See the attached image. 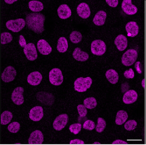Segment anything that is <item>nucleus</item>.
<instances>
[{
	"mask_svg": "<svg viewBox=\"0 0 146 145\" xmlns=\"http://www.w3.org/2000/svg\"><path fill=\"white\" fill-rule=\"evenodd\" d=\"M128 118L127 113L124 110L118 111L116 116L115 123L117 125H122L124 124Z\"/></svg>",
	"mask_w": 146,
	"mask_h": 145,
	"instance_id": "nucleus-24",
	"label": "nucleus"
},
{
	"mask_svg": "<svg viewBox=\"0 0 146 145\" xmlns=\"http://www.w3.org/2000/svg\"><path fill=\"white\" fill-rule=\"evenodd\" d=\"M138 52L134 49H129L123 54L121 58L122 64L125 66H132L137 60Z\"/></svg>",
	"mask_w": 146,
	"mask_h": 145,
	"instance_id": "nucleus-3",
	"label": "nucleus"
},
{
	"mask_svg": "<svg viewBox=\"0 0 146 145\" xmlns=\"http://www.w3.org/2000/svg\"><path fill=\"white\" fill-rule=\"evenodd\" d=\"M81 128V124L80 123H74L70 126L69 129L71 132L73 133L74 134L76 135L80 132Z\"/></svg>",
	"mask_w": 146,
	"mask_h": 145,
	"instance_id": "nucleus-34",
	"label": "nucleus"
},
{
	"mask_svg": "<svg viewBox=\"0 0 146 145\" xmlns=\"http://www.w3.org/2000/svg\"><path fill=\"white\" fill-rule=\"evenodd\" d=\"M113 144H127V143L123 140H115L112 143Z\"/></svg>",
	"mask_w": 146,
	"mask_h": 145,
	"instance_id": "nucleus-41",
	"label": "nucleus"
},
{
	"mask_svg": "<svg viewBox=\"0 0 146 145\" xmlns=\"http://www.w3.org/2000/svg\"><path fill=\"white\" fill-rule=\"evenodd\" d=\"M58 16L61 19H66L72 15V10L67 4H62L57 9Z\"/></svg>",
	"mask_w": 146,
	"mask_h": 145,
	"instance_id": "nucleus-17",
	"label": "nucleus"
},
{
	"mask_svg": "<svg viewBox=\"0 0 146 145\" xmlns=\"http://www.w3.org/2000/svg\"><path fill=\"white\" fill-rule=\"evenodd\" d=\"M124 76L127 79L133 78L135 76L134 72L132 69H129L128 70L124 72Z\"/></svg>",
	"mask_w": 146,
	"mask_h": 145,
	"instance_id": "nucleus-37",
	"label": "nucleus"
},
{
	"mask_svg": "<svg viewBox=\"0 0 146 145\" xmlns=\"http://www.w3.org/2000/svg\"><path fill=\"white\" fill-rule=\"evenodd\" d=\"M138 94L134 90H129L125 92L123 98V102L126 104H131L137 101Z\"/></svg>",
	"mask_w": 146,
	"mask_h": 145,
	"instance_id": "nucleus-18",
	"label": "nucleus"
},
{
	"mask_svg": "<svg viewBox=\"0 0 146 145\" xmlns=\"http://www.w3.org/2000/svg\"><path fill=\"white\" fill-rule=\"evenodd\" d=\"M69 118L66 114H62L56 117L53 122V127L56 131H61L68 122Z\"/></svg>",
	"mask_w": 146,
	"mask_h": 145,
	"instance_id": "nucleus-8",
	"label": "nucleus"
},
{
	"mask_svg": "<svg viewBox=\"0 0 146 145\" xmlns=\"http://www.w3.org/2000/svg\"><path fill=\"white\" fill-rule=\"evenodd\" d=\"M24 52L29 61H34L37 58L38 54L35 45L29 43L24 48Z\"/></svg>",
	"mask_w": 146,
	"mask_h": 145,
	"instance_id": "nucleus-10",
	"label": "nucleus"
},
{
	"mask_svg": "<svg viewBox=\"0 0 146 145\" xmlns=\"http://www.w3.org/2000/svg\"><path fill=\"white\" fill-rule=\"evenodd\" d=\"M68 49V43L67 40L64 37L59 39L57 43V49L60 53H65Z\"/></svg>",
	"mask_w": 146,
	"mask_h": 145,
	"instance_id": "nucleus-25",
	"label": "nucleus"
},
{
	"mask_svg": "<svg viewBox=\"0 0 146 145\" xmlns=\"http://www.w3.org/2000/svg\"><path fill=\"white\" fill-rule=\"evenodd\" d=\"M106 76L108 81L113 84L117 83L119 80L118 73L114 69H110L107 70L106 73Z\"/></svg>",
	"mask_w": 146,
	"mask_h": 145,
	"instance_id": "nucleus-23",
	"label": "nucleus"
},
{
	"mask_svg": "<svg viewBox=\"0 0 146 145\" xmlns=\"http://www.w3.org/2000/svg\"><path fill=\"white\" fill-rule=\"evenodd\" d=\"M20 129V124L18 122H14L9 124L8 126V129L10 132L16 133Z\"/></svg>",
	"mask_w": 146,
	"mask_h": 145,
	"instance_id": "nucleus-32",
	"label": "nucleus"
},
{
	"mask_svg": "<svg viewBox=\"0 0 146 145\" xmlns=\"http://www.w3.org/2000/svg\"><path fill=\"white\" fill-rule=\"evenodd\" d=\"M77 14L83 19L88 18L91 15V10L88 4L86 3H82L79 4L76 9Z\"/></svg>",
	"mask_w": 146,
	"mask_h": 145,
	"instance_id": "nucleus-14",
	"label": "nucleus"
},
{
	"mask_svg": "<svg viewBox=\"0 0 146 145\" xmlns=\"http://www.w3.org/2000/svg\"><path fill=\"white\" fill-rule=\"evenodd\" d=\"M95 128V123L91 120H87L86 121L83 125V128L89 131H92Z\"/></svg>",
	"mask_w": 146,
	"mask_h": 145,
	"instance_id": "nucleus-35",
	"label": "nucleus"
},
{
	"mask_svg": "<svg viewBox=\"0 0 146 145\" xmlns=\"http://www.w3.org/2000/svg\"><path fill=\"white\" fill-rule=\"evenodd\" d=\"M24 92V88L20 86L14 89L11 96V99L15 104L20 105L24 103V98L23 96Z\"/></svg>",
	"mask_w": 146,
	"mask_h": 145,
	"instance_id": "nucleus-9",
	"label": "nucleus"
},
{
	"mask_svg": "<svg viewBox=\"0 0 146 145\" xmlns=\"http://www.w3.org/2000/svg\"><path fill=\"white\" fill-rule=\"evenodd\" d=\"M19 43L20 45L22 48H25L27 45L25 37L22 35L20 36Z\"/></svg>",
	"mask_w": 146,
	"mask_h": 145,
	"instance_id": "nucleus-39",
	"label": "nucleus"
},
{
	"mask_svg": "<svg viewBox=\"0 0 146 145\" xmlns=\"http://www.w3.org/2000/svg\"><path fill=\"white\" fill-rule=\"evenodd\" d=\"M137 123L135 120H129L124 124V128L128 131H133L137 126Z\"/></svg>",
	"mask_w": 146,
	"mask_h": 145,
	"instance_id": "nucleus-33",
	"label": "nucleus"
},
{
	"mask_svg": "<svg viewBox=\"0 0 146 145\" xmlns=\"http://www.w3.org/2000/svg\"><path fill=\"white\" fill-rule=\"evenodd\" d=\"M74 59L78 61L85 62L89 58V55L87 52L82 51L80 48H76L73 53Z\"/></svg>",
	"mask_w": 146,
	"mask_h": 145,
	"instance_id": "nucleus-21",
	"label": "nucleus"
},
{
	"mask_svg": "<svg viewBox=\"0 0 146 145\" xmlns=\"http://www.w3.org/2000/svg\"><path fill=\"white\" fill-rule=\"evenodd\" d=\"M78 114L80 117H84L87 114V110L86 108L83 104H79L77 107Z\"/></svg>",
	"mask_w": 146,
	"mask_h": 145,
	"instance_id": "nucleus-36",
	"label": "nucleus"
},
{
	"mask_svg": "<svg viewBox=\"0 0 146 145\" xmlns=\"http://www.w3.org/2000/svg\"><path fill=\"white\" fill-rule=\"evenodd\" d=\"M106 51V45L105 42L100 39L95 40L91 44V51L94 55L102 56Z\"/></svg>",
	"mask_w": 146,
	"mask_h": 145,
	"instance_id": "nucleus-6",
	"label": "nucleus"
},
{
	"mask_svg": "<svg viewBox=\"0 0 146 145\" xmlns=\"http://www.w3.org/2000/svg\"><path fill=\"white\" fill-rule=\"evenodd\" d=\"M83 105L87 108L92 109L97 106V100L94 97L87 98L83 101Z\"/></svg>",
	"mask_w": 146,
	"mask_h": 145,
	"instance_id": "nucleus-28",
	"label": "nucleus"
},
{
	"mask_svg": "<svg viewBox=\"0 0 146 145\" xmlns=\"http://www.w3.org/2000/svg\"><path fill=\"white\" fill-rule=\"evenodd\" d=\"M13 36L9 32H3L1 33V44L5 45L11 42L13 40Z\"/></svg>",
	"mask_w": 146,
	"mask_h": 145,
	"instance_id": "nucleus-30",
	"label": "nucleus"
},
{
	"mask_svg": "<svg viewBox=\"0 0 146 145\" xmlns=\"http://www.w3.org/2000/svg\"><path fill=\"white\" fill-rule=\"evenodd\" d=\"M106 3L111 7H116L118 5V1L117 0H106Z\"/></svg>",
	"mask_w": 146,
	"mask_h": 145,
	"instance_id": "nucleus-38",
	"label": "nucleus"
},
{
	"mask_svg": "<svg viewBox=\"0 0 146 145\" xmlns=\"http://www.w3.org/2000/svg\"><path fill=\"white\" fill-rule=\"evenodd\" d=\"M37 49L40 54L44 55H49L52 52V49L48 43L44 40L42 39L38 42Z\"/></svg>",
	"mask_w": 146,
	"mask_h": 145,
	"instance_id": "nucleus-15",
	"label": "nucleus"
},
{
	"mask_svg": "<svg viewBox=\"0 0 146 145\" xmlns=\"http://www.w3.org/2000/svg\"><path fill=\"white\" fill-rule=\"evenodd\" d=\"M106 123L104 119L99 117L98 119V124L95 126V130L98 132L101 133L106 127Z\"/></svg>",
	"mask_w": 146,
	"mask_h": 145,
	"instance_id": "nucleus-31",
	"label": "nucleus"
},
{
	"mask_svg": "<svg viewBox=\"0 0 146 145\" xmlns=\"http://www.w3.org/2000/svg\"><path fill=\"white\" fill-rule=\"evenodd\" d=\"M121 8L123 12L128 15H135L138 11V8L135 5L132 3L131 0L123 1Z\"/></svg>",
	"mask_w": 146,
	"mask_h": 145,
	"instance_id": "nucleus-13",
	"label": "nucleus"
},
{
	"mask_svg": "<svg viewBox=\"0 0 146 145\" xmlns=\"http://www.w3.org/2000/svg\"><path fill=\"white\" fill-rule=\"evenodd\" d=\"M82 36L81 33L74 31L70 35V39L73 43H78L82 40Z\"/></svg>",
	"mask_w": 146,
	"mask_h": 145,
	"instance_id": "nucleus-29",
	"label": "nucleus"
},
{
	"mask_svg": "<svg viewBox=\"0 0 146 145\" xmlns=\"http://www.w3.org/2000/svg\"><path fill=\"white\" fill-rule=\"evenodd\" d=\"M140 62H136L135 64V68L136 69V71H137V72L141 74L142 73V71H141V69L140 68Z\"/></svg>",
	"mask_w": 146,
	"mask_h": 145,
	"instance_id": "nucleus-42",
	"label": "nucleus"
},
{
	"mask_svg": "<svg viewBox=\"0 0 146 145\" xmlns=\"http://www.w3.org/2000/svg\"><path fill=\"white\" fill-rule=\"evenodd\" d=\"M94 144H100V143H99V142H95L94 143H93Z\"/></svg>",
	"mask_w": 146,
	"mask_h": 145,
	"instance_id": "nucleus-45",
	"label": "nucleus"
},
{
	"mask_svg": "<svg viewBox=\"0 0 146 145\" xmlns=\"http://www.w3.org/2000/svg\"><path fill=\"white\" fill-rule=\"evenodd\" d=\"M45 17L40 13H32L26 17V24L27 27L34 32L40 34L44 31V23Z\"/></svg>",
	"mask_w": 146,
	"mask_h": 145,
	"instance_id": "nucleus-1",
	"label": "nucleus"
},
{
	"mask_svg": "<svg viewBox=\"0 0 146 145\" xmlns=\"http://www.w3.org/2000/svg\"><path fill=\"white\" fill-rule=\"evenodd\" d=\"M114 43L119 51H123L127 47V37L122 34L118 35L115 39Z\"/></svg>",
	"mask_w": 146,
	"mask_h": 145,
	"instance_id": "nucleus-20",
	"label": "nucleus"
},
{
	"mask_svg": "<svg viewBox=\"0 0 146 145\" xmlns=\"http://www.w3.org/2000/svg\"><path fill=\"white\" fill-rule=\"evenodd\" d=\"M106 13L103 10H100L97 12L95 14L93 22L97 26H102L105 23L106 19Z\"/></svg>",
	"mask_w": 146,
	"mask_h": 145,
	"instance_id": "nucleus-22",
	"label": "nucleus"
},
{
	"mask_svg": "<svg viewBox=\"0 0 146 145\" xmlns=\"http://www.w3.org/2000/svg\"><path fill=\"white\" fill-rule=\"evenodd\" d=\"M44 141V135L41 131L36 130L33 132L28 139L29 144H42Z\"/></svg>",
	"mask_w": 146,
	"mask_h": 145,
	"instance_id": "nucleus-12",
	"label": "nucleus"
},
{
	"mask_svg": "<svg viewBox=\"0 0 146 145\" xmlns=\"http://www.w3.org/2000/svg\"><path fill=\"white\" fill-rule=\"evenodd\" d=\"M5 2L6 3H8V4H11L17 1V0H14V1H7V0H5Z\"/></svg>",
	"mask_w": 146,
	"mask_h": 145,
	"instance_id": "nucleus-43",
	"label": "nucleus"
},
{
	"mask_svg": "<svg viewBox=\"0 0 146 145\" xmlns=\"http://www.w3.org/2000/svg\"><path fill=\"white\" fill-rule=\"evenodd\" d=\"M28 6L29 9L33 12H40L44 9L43 4L39 1H31L29 2Z\"/></svg>",
	"mask_w": 146,
	"mask_h": 145,
	"instance_id": "nucleus-26",
	"label": "nucleus"
},
{
	"mask_svg": "<svg viewBox=\"0 0 146 145\" xmlns=\"http://www.w3.org/2000/svg\"><path fill=\"white\" fill-rule=\"evenodd\" d=\"M85 143L82 140L78 139L73 140L70 142V144H84Z\"/></svg>",
	"mask_w": 146,
	"mask_h": 145,
	"instance_id": "nucleus-40",
	"label": "nucleus"
},
{
	"mask_svg": "<svg viewBox=\"0 0 146 145\" xmlns=\"http://www.w3.org/2000/svg\"><path fill=\"white\" fill-rule=\"evenodd\" d=\"M49 78L50 83L55 86H60L63 81L62 72L58 68L51 69L49 74Z\"/></svg>",
	"mask_w": 146,
	"mask_h": 145,
	"instance_id": "nucleus-5",
	"label": "nucleus"
},
{
	"mask_svg": "<svg viewBox=\"0 0 146 145\" xmlns=\"http://www.w3.org/2000/svg\"><path fill=\"white\" fill-rule=\"evenodd\" d=\"M43 116V109L41 106L33 107L29 113V118L34 122L41 120Z\"/></svg>",
	"mask_w": 146,
	"mask_h": 145,
	"instance_id": "nucleus-11",
	"label": "nucleus"
},
{
	"mask_svg": "<svg viewBox=\"0 0 146 145\" xmlns=\"http://www.w3.org/2000/svg\"><path fill=\"white\" fill-rule=\"evenodd\" d=\"M126 30L128 37H134L139 33V27L135 21H130L126 25Z\"/></svg>",
	"mask_w": 146,
	"mask_h": 145,
	"instance_id": "nucleus-19",
	"label": "nucleus"
},
{
	"mask_svg": "<svg viewBox=\"0 0 146 145\" xmlns=\"http://www.w3.org/2000/svg\"><path fill=\"white\" fill-rule=\"evenodd\" d=\"M13 115L10 111L6 110L4 111L1 116V123L2 125L9 124L13 119Z\"/></svg>",
	"mask_w": 146,
	"mask_h": 145,
	"instance_id": "nucleus-27",
	"label": "nucleus"
},
{
	"mask_svg": "<svg viewBox=\"0 0 146 145\" xmlns=\"http://www.w3.org/2000/svg\"><path fill=\"white\" fill-rule=\"evenodd\" d=\"M92 83V80L90 77H80L76 80L74 83V88L76 91L85 92L90 88Z\"/></svg>",
	"mask_w": 146,
	"mask_h": 145,
	"instance_id": "nucleus-2",
	"label": "nucleus"
},
{
	"mask_svg": "<svg viewBox=\"0 0 146 145\" xmlns=\"http://www.w3.org/2000/svg\"><path fill=\"white\" fill-rule=\"evenodd\" d=\"M17 75V72L12 66L7 67L1 75V78L5 83L13 81Z\"/></svg>",
	"mask_w": 146,
	"mask_h": 145,
	"instance_id": "nucleus-7",
	"label": "nucleus"
},
{
	"mask_svg": "<svg viewBox=\"0 0 146 145\" xmlns=\"http://www.w3.org/2000/svg\"><path fill=\"white\" fill-rule=\"evenodd\" d=\"M142 86H143V88L145 89V79H144L142 80Z\"/></svg>",
	"mask_w": 146,
	"mask_h": 145,
	"instance_id": "nucleus-44",
	"label": "nucleus"
},
{
	"mask_svg": "<svg viewBox=\"0 0 146 145\" xmlns=\"http://www.w3.org/2000/svg\"><path fill=\"white\" fill-rule=\"evenodd\" d=\"M25 21L21 18L15 20H10L7 21L6 24L7 28L15 33L20 31L25 27Z\"/></svg>",
	"mask_w": 146,
	"mask_h": 145,
	"instance_id": "nucleus-4",
	"label": "nucleus"
},
{
	"mask_svg": "<svg viewBox=\"0 0 146 145\" xmlns=\"http://www.w3.org/2000/svg\"><path fill=\"white\" fill-rule=\"evenodd\" d=\"M42 80V75L39 72L36 71L31 73L27 77L28 83L31 85L37 86L41 83Z\"/></svg>",
	"mask_w": 146,
	"mask_h": 145,
	"instance_id": "nucleus-16",
	"label": "nucleus"
}]
</instances>
